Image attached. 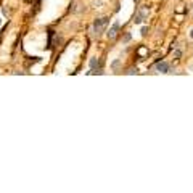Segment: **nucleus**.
Instances as JSON below:
<instances>
[{
  "label": "nucleus",
  "mask_w": 193,
  "mask_h": 193,
  "mask_svg": "<svg viewBox=\"0 0 193 193\" xmlns=\"http://www.w3.org/2000/svg\"><path fill=\"white\" fill-rule=\"evenodd\" d=\"M118 29H119V23H114L111 26V29L106 32V35H108V39H114L116 37V34H118Z\"/></svg>",
  "instance_id": "nucleus-1"
},
{
  "label": "nucleus",
  "mask_w": 193,
  "mask_h": 193,
  "mask_svg": "<svg viewBox=\"0 0 193 193\" xmlns=\"http://www.w3.org/2000/svg\"><path fill=\"white\" fill-rule=\"evenodd\" d=\"M156 69H158L159 73H169V64H167L166 61H161V63H158Z\"/></svg>",
  "instance_id": "nucleus-2"
},
{
  "label": "nucleus",
  "mask_w": 193,
  "mask_h": 193,
  "mask_svg": "<svg viewBox=\"0 0 193 193\" xmlns=\"http://www.w3.org/2000/svg\"><path fill=\"white\" fill-rule=\"evenodd\" d=\"M105 0H92V6H94V8H103L105 6Z\"/></svg>",
  "instance_id": "nucleus-3"
},
{
  "label": "nucleus",
  "mask_w": 193,
  "mask_h": 193,
  "mask_svg": "<svg viewBox=\"0 0 193 193\" xmlns=\"http://www.w3.org/2000/svg\"><path fill=\"white\" fill-rule=\"evenodd\" d=\"M121 64H123V61H121L119 58H116V60L111 63V69H113V71H118V69L121 68Z\"/></svg>",
  "instance_id": "nucleus-4"
},
{
  "label": "nucleus",
  "mask_w": 193,
  "mask_h": 193,
  "mask_svg": "<svg viewBox=\"0 0 193 193\" xmlns=\"http://www.w3.org/2000/svg\"><path fill=\"white\" fill-rule=\"evenodd\" d=\"M143 19H145V16H142L140 13H139V15L135 16V24H140V23H142V21H143Z\"/></svg>",
  "instance_id": "nucleus-5"
},
{
  "label": "nucleus",
  "mask_w": 193,
  "mask_h": 193,
  "mask_svg": "<svg viewBox=\"0 0 193 193\" xmlns=\"http://www.w3.org/2000/svg\"><path fill=\"white\" fill-rule=\"evenodd\" d=\"M97 64H98V60H97V58H92V60H90V68H95Z\"/></svg>",
  "instance_id": "nucleus-6"
},
{
  "label": "nucleus",
  "mask_w": 193,
  "mask_h": 193,
  "mask_svg": "<svg viewBox=\"0 0 193 193\" xmlns=\"http://www.w3.org/2000/svg\"><path fill=\"white\" fill-rule=\"evenodd\" d=\"M126 74H131V76H132V74H137V68H131Z\"/></svg>",
  "instance_id": "nucleus-7"
},
{
  "label": "nucleus",
  "mask_w": 193,
  "mask_h": 193,
  "mask_svg": "<svg viewBox=\"0 0 193 193\" xmlns=\"http://www.w3.org/2000/svg\"><path fill=\"white\" fill-rule=\"evenodd\" d=\"M174 56H175V58H180V56H182V52H180V50H175V52H174Z\"/></svg>",
  "instance_id": "nucleus-8"
},
{
  "label": "nucleus",
  "mask_w": 193,
  "mask_h": 193,
  "mask_svg": "<svg viewBox=\"0 0 193 193\" xmlns=\"http://www.w3.org/2000/svg\"><path fill=\"white\" fill-rule=\"evenodd\" d=\"M129 40H131V34H126V37H124V44H127Z\"/></svg>",
  "instance_id": "nucleus-9"
},
{
  "label": "nucleus",
  "mask_w": 193,
  "mask_h": 193,
  "mask_svg": "<svg viewBox=\"0 0 193 193\" xmlns=\"http://www.w3.org/2000/svg\"><path fill=\"white\" fill-rule=\"evenodd\" d=\"M148 32V27H142V35H147Z\"/></svg>",
  "instance_id": "nucleus-10"
},
{
  "label": "nucleus",
  "mask_w": 193,
  "mask_h": 193,
  "mask_svg": "<svg viewBox=\"0 0 193 193\" xmlns=\"http://www.w3.org/2000/svg\"><path fill=\"white\" fill-rule=\"evenodd\" d=\"M188 37L193 40V29H190V32H188Z\"/></svg>",
  "instance_id": "nucleus-11"
},
{
  "label": "nucleus",
  "mask_w": 193,
  "mask_h": 193,
  "mask_svg": "<svg viewBox=\"0 0 193 193\" xmlns=\"http://www.w3.org/2000/svg\"><path fill=\"white\" fill-rule=\"evenodd\" d=\"M134 2H139V0H134Z\"/></svg>",
  "instance_id": "nucleus-12"
},
{
  "label": "nucleus",
  "mask_w": 193,
  "mask_h": 193,
  "mask_svg": "<svg viewBox=\"0 0 193 193\" xmlns=\"http://www.w3.org/2000/svg\"><path fill=\"white\" fill-rule=\"evenodd\" d=\"M26 2H27V0H26Z\"/></svg>",
  "instance_id": "nucleus-13"
},
{
  "label": "nucleus",
  "mask_w": 193,
  "mask_h": 193,
  "mask_svg": "<svg viewBox=\"0 0 193 193\" xmlns=\"http://www.w3.org/2000/svg\"><path fill=\"white\" fill-rule=\"evenodd\" d=\"M191 8H193V6H191Z\"/></svg>",
  "instance_id": "nucleus-14"
}]
</instances>
